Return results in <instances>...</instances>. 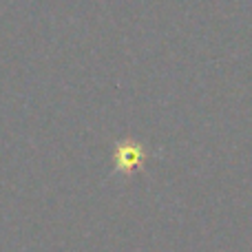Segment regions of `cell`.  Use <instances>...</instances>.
I'll return each mask as SVG.
<instances>
[{"label":"cell","mask_w":252,"mask_h":252,"mask_svg":"<svg viewBox=\"0 0 252 252\" xmlns=\"http://www.w3.org/2000/svg\"><path fill=\"white\" fill-rule=\"evenodd\" d=\"M144 159V148L137 142H124L115 148V166L120 173H130L135 170Z\"/></svg>","instance_id":"cell-1"}]
</instances>
